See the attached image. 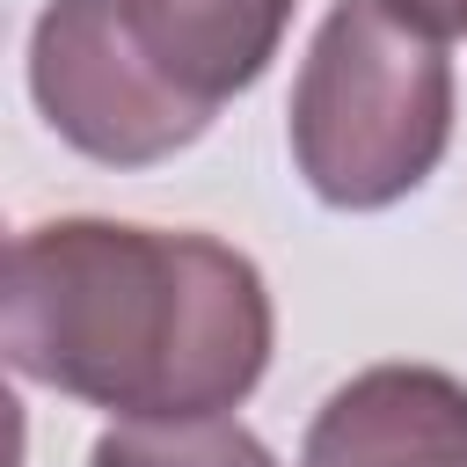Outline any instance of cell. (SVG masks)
Returning a JSON list of instances; mask_svg holds the SVG:
<instances>
[{"label": "cell", "mask_w": 467, "mask_h": 467, "mask_svg": "<svg viewBox=\"0 0 467 467\" xmlns=\"http://www.w3.org/2000/svg\"><path fill=\"white\" fill-rule=\"evenodd\" d=\"M0 343L15 379L117 423H197L255 394L277 314L234 241L139 219H44L7 248Z\"/></svg>", "instance_id": "cell-1"}, {"label": "cell", "mask_w": 467, "mask_h": 467, "mask_svg": "<svg viewBox=\"0 0 467 467\" xmlns=\"http://www.w3.org/2000/svg\"><path fill=\"white\" fill-rule=\"evenodd\" d=\"M299 0H44L29 22V95L44 124L102 161L153 168L248 95Z\"/></svg>", "instance_id": "cell-2"}, {"label": "cell", "mask_w": 467, "mask_h": 467, "mask_svg": "<svg viewBox=\"0 0 467 467\" xmlns=\"http://www.w3.org/2000/svg\"><path fill=\"white\" fill-rule=\"evenodd\" d=\"M292 168L328 212H387L423 190L452 146L445 44L394 22L379 0H336L299 58L285 109Z\"/></svg>", "instance_id": "cell-3"}, {"label": "cell", "mask_w": 467, "mask_h": 467, "mask_svg": "<svg viewBox=\"0 0 467 467\" xmlns=\"http://www.w3.org/2000/svg\"><path fill=\"white\" fill-rule=\"evenodd\" d=\"M299 467H467V379L438 365H365L306 423Z\"/></svg>", "instance_id": "cell-4"}, {"label": "cell", "mask_w": 467, "mask_h": 467, "mask_svg": "<svg viewBox=\"0 0 467 467\" xmlns=\"http://www.w3.org/2000/svg\"><path fill=\"white\" fill-rule=\"evenodd\" d=\"M88 467H277V452L234 416H197V423H117L88 445Z\"/></svg>", "instance_id": "cell-5"}, {"label": "cell", "mask_w": 467, "mask_h": 467, "mask_svg": "<svg viewBox=\"0 0 467 467\" xmlns=\"http://www.w3.org/2000/svg\"><path fill=\"white\" fill-rule=\"evenodd\" d=\"M394 22H409L416 36H431V44H452V36H467V0H379Z\"/></svg>", "instance_id": "cell-6"}]
</instances>
